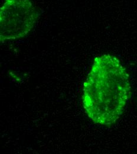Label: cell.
Masks as SVG:
<instances>
[{"mask_svg": "<svg viewBox=\"0 0 137 154\" xmlns=\"http://www.w3.org/2000/svg\"><path fill=\"white\" fill-rule=\"evenodd\" d=\"M131 94L129 75L118 58L105 54L95 58L83 87V104L96 124L111 126L122 115Z\"/></svg>", "mask_w": 137, "mask_h": 154, "instance_id": "1", "label": "cell"}, {"mask_svg": "<svg viewBox=\"0 0 137 154\" xmlns=\"http://www.w3.org/2000/svg\"><path fill=\"white\" fill-rule=\"evenodd\" d=\"M39 13L31 0H4L0 8V40L22 38L34 27Z\"/></svg>", "mask_w": 137, "mask_h": 154, "instance_id": "2", "label": "cell"}]
</instances>
